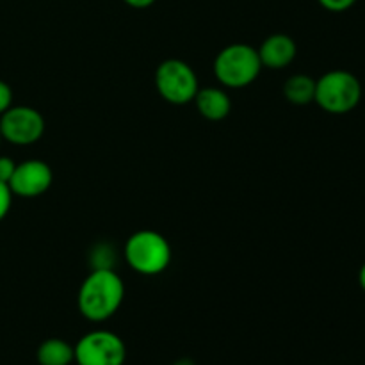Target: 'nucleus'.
I'll use <instances>...</instances> for the list:
<instances>
[{
	"mask_svg": "<svg viewBox=\"0 0 365 365\" xmlns=\"http://www.w3.org/2000/svg\"><path fill=\"white\" fill-rule=\"evenodd\" d=\"M125 299V284L113 267H96L82 282L77 307L82 317L91 323H103L120 310Z\"/></svg>",
	"mask_w": 365,
	"mask_h": 365,
	"instance_id": "1",
	"label": "nucleus"
},
{
	"mask_svg": "<svg viewBox=\"0 0 365 365\" xmlns=\"http://www.w3.org/2000/svg\"><path fill=\"white\" fill-rule=\"evenodd\" d=\"M262 68L259 50L246 43L225 46L214 59V75L221 86L230 89H241L253 84Z\"/></svg>",
	"mask_w": 365,
	"mask_h": 365,
	"instance_id": "2",
	"label": "nucleus"
},
{
	"mask_svg": "<svg viewBox=\"0 0 365 365\" xmlns=\"http://www.w3.org/2000/svg\"><path fill=\"white\" fill-rule=\"evenodd\" d=\"M125 259L132 271L143 277L164 273L171 264V246L163 234L155 230H139L125 245Z\"/></svg>",
	"mask_w": 365,
	"mask_h": 365,
	"instance_id": "3",
	"label": "nucleus"
},
{
	"mask_svg": "<svg viewBox=\"0 0 365 365\" xmlns=\"http://www.w3.org/2000/svg\"><path fill=\"white\" fill-rule=\"evenodd\" d=\"M362 100V84L359 77L348 70L327 71L316 81L314 102L328 114H348L356 109Z\"/></svg>",
	"mask_w": 365,
	"mask_h": 365,
	"instance_id": "4",
	"label": "nucleus"
},
{
	"mask_svg": "<svg viewBox=\"0 0 365 365\" xmlns=\"http://www.w3.org/2000/svg\"><path fill=\"white\" fill-rule=\"evenodd\" d=\"M155 88L166 102L185 106L192 102L198 93V75L185 61L166 59L155 71Z\"/></svg>",
	"mask_w": 365,
	"mask_h": 365,
	"instance_id": "5",
	"label": "nucleus"
},
{
	"mask_svg": "<svg viewBox=\"0 0 365 365\" xmlns=\"http://www.w3.org/2000/svg\"><path fill=\"white\" fill-rule=\"evenodd\" d=\"M77 365H125L127 346L109 330H93L82 335L73 346Z\"/></svg>",
	"mask_w": 365,
	"mask_h": 365,
	"instance_id": "6",
	"label": "nucleus"
},
{
	"mask_svg": "<svg viewBox=\"0 0 365 365\" xmlns=\"http://www.w3.org/2000/svg\"><path fill=\"white\" fill-rule=\"evenodd\" d=\"M0 134L11 145H34L45 134V118L34 107L11 106L0 116Z\"/></svg>",
	"mask_w": 365,
	"mask_h": 365,
	"instance_id": "7",
	"label": "nucleus"
},
{
	"mask_svg": "<svg viewBox=\"0 0 365 365\" xmlns=\"http://www.w3.org/2000/svg\"><path fill=\"white\" fill-rule=\"evenodd\" d=\"M53 182V173L46 163L39 159H29L16 164L9 180L11 192L20 198H38L45 195Z\"/></svg>",
	"mask_w": 365,
	"mask_h": 365,
	"instance_id": "8",
	"label": "nucleus"
},
{
	"mask_svg": "<svg viewBox=\"0 0 365 365\" xmlns=\"http://www.w3.org/2000/svg\"><path fill=\"white\" fill-rule=\"evenodd\" d=\"M298 46L296 41L287 34H273L264 39L259 48L260 63L269 70H282L287 68L296 59Z\"/></svg>",
	"mask_w": 365,
	"mask_h": 365,
	"instance_id": "9",
	"label": "nucleus"
},
{
	"mask_svg": "<svg viewBox=\"0 0 365 365\" xmlns=\"http://www.w3.org/2000/svg\"><path fill=\"white\" fill-rule=\"evenodd\" d=\"M196 109L205 120L221 121L230 114L232 100L228 93L221 88H203L198 89L195 100Z\"/></svg>",
	"mask_w": 365,
	"mask_h": 365,
	"instance_id": "10",
	"label": "nucleus"
},
{
	"mask_svg": "<svg viewBox=\"0 0 365 365\" xmlns=\"http://www.w3.org/2000/svg\"><path fill=\"white\" fill-rule=\"evenodd\" d=\"M36 360L39 365H71L75 364L73 344L64 339H46L39 344L36 351Z\"/></svg>",
	"mask_w": 365,
	"mask_h": 365,
	"instance_id": "11",
	"label": "nucleus"
},
{
	"mask_svg": "<svg viewBox=\"0 0 365 365\" xmlns=\"http://www.w3.org/2000/svg\"><path fill=\"white\" fill-rule=\"evenodd\" d=\"M284 96L294 106H307L316 96V81L305 73L292 75L285 81Z\"/></svg>",
	"mask_w": 365,
	"mask_h": 365,
	"instance_id": "12",
	"label": "nucleus"
},
{
	"mask_svg": "<svg viewBox=\"0 0 365 365\" xmlns=\"http://www.w3.org/2000/svg\"><path fill=\"white\" fill-rule=\"evenodd\" d=\"M13 192H11L9 184L0 182V221L9 214L11 203H13Z\"/></svg>",
	"mask_w": 365,
	"mask_h": 365,
	"instance_id": "13",
	"label": "nucleus"
},
{
	"mask_svg": "<svg viewBox=\"0 0 365 365\" xmlns=\"http://www.w3.org/2000/svg\"><path fill=\"white\" fill-rule=\"evenodd\" d=\"M317 2L330 13H344L355 6L356 0H317Z\"/></svg>",
	"mask_w": 365,
	"mask_h": 365,
	"instance_id": "14",
	"label": "nucleus"
},
{
	"mask_svg": "<svg viewBox=\"0 0 365 365\" xmlns=\"http://www.w3.org/2000/svg\"><path fill=\"white\" fill-rule=\"evenodd\" d=\"M14 170H16V163H14L11 157H6V155L0 157V182H4V184H9Z\"/></svg>",
	"mask_w": 365,
	"mask_h": 365,
	"instance_id": "15",
	"label": "nucleus"
},
{
	"mask_svg": "<svg viewBox=\"0 0 365 365\" xmlns=\"http://www.w3.org/2000/svg\"><path fill=\"white\" fill-rule=\"evenodd\" d=\"M13 106V89L7 82L0 81V116Z\"/></svg>",
	"mask_w": 365,
	"mask_h": 365,
	"instance_id": "16",
	"label": "nucleus"
},
{
	"mask_svg": "<svg viewBox=\"0 0 365 365\" xmlns=\"http://www.w3.org/2000/svg\"><path fill=\"white\" fill-rule=\"evenodd\" d=\"M127 6L134 7V9H146V7L153 6V4L157 2V0H123Z\"/></svg>",
	"mask_w": 365,
	"mask_h": 365,
	"instance_id": "17",
	"label": "nucleus"
},
{
	"mask_svg": "<svg viewBox=\"0 0 365 365\" xmlns=\"http://www.w3.org/2000/svg\"><path fill=\"white\" fill-rule=\"evenodd\" d=\"M359 285L365 292V262L362 264V267H360V271H359Z\"/></svg>",
	"mask_w": 365,
	"mask_h": 365,
	"instance_id": "18",
	"label": "nucleus"
},
{
	"mask_svg": "<svg viewBox=\"0 0 365 365\" xmlns=\"http://www.w3.org/2000/svg\"><path fill=\"white\" fill-rule=\"evenodd\" d=\"M173 365H196V364L192 362L191 359H180V360H177Z\"/></svg>",
	"mask_w": 365,
	"mask_h": 365,
	"instance_id": "19",
	"label": "nucleus"
},
{
	"mask_svg": "<svg viewBox=\"0 0 365 365\" xmlns=\"http://www.w3.org/2000/svg\"><path fill=\"white\" fill-rule=\"evenodd\" d=\"M0 143H2V134H0Z\"/></svg>",
	"mask_w": 365,
	"mask_h": 365,
	"instance_id": "20",
	"label": "nucleus"
}]
</instances>
